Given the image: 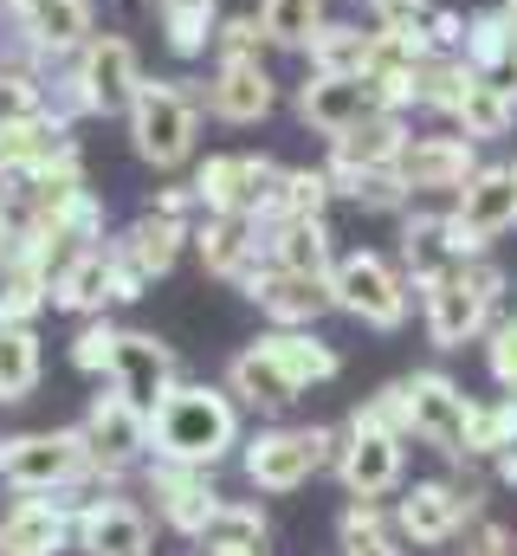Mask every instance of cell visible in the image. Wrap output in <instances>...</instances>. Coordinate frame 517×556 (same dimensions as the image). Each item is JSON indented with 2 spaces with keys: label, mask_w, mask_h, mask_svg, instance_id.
Returning a JSON list of instances; mask_svg holds the SVG:
<instances>
[{
  "label": "cell",
  "mask_w": 517,
  "mask_h": 556,
  "mask_svg": "<svg viewBox=\"0 0 517 556\" xmlns=\"http://www.w3.org/2000/svg\"><path fill=\"white\" fill-rule=\"evenodd\" d=\"M517 446V395H499L486 408H472V433H466V459H492Z\"/></svg>",
  "instance_id": "cell-42"
},
{
  "label": "cell",
  "mask_w": 517,
  "mask_h": 556,
  "mask_svg": "<svg viewBox=\"0 0 517 556\" xmlns=\"http://www.w3.org/2000/svg\"><path fill=\"white\" fill-rule=\"evenodd\" d=\"M407 124H401V111H382V117H369V124H356V130H343V137H330V155L337 162H369V168H394L401 162V149H407Z\"/></svg>",
  "instance_id": "cell-38"
},
{
  "label": "cell",
  "mask_w": 517,
  "mask_h": 556,
  "mask_svg": "<svg viewBox=\"0 0 517 556\" xmlns=\"http://www.w3.org/2000/svg\"><path fill=\"white\" fill-rule=\"evenodd\" d=\"M265 544H272V525L258 518V505H240V498H220V511L194 538V551H253V556H265Z\"/></svg>",
  "instance_id": "cell-39"
},
{
  "label": "cell",
  "mask_w": 517,
  "mask_h": 556,
  "mask_svg": "<svg viewBox=\"0 0 517 556\" xmlns=\"http://www.w3.org/2000/svg\"><path fill=\"white\" fill-rule=\"evenodd\" d=\"M0 485L78 498L85 485L98 492L104 472H98V459H91V446H85L78 427H39V433H7L0 440Z\"/></svg>",
  "instance_id": "cell-4"
},
{
  "label": "cell",
  "mask_w": 517,
  "mask_h": 556,
  "mask_svg": "<svg viewBox=\"0 0 517 556\" xmlns=\"http://www.w3.org/2000/svg\"><path fill=\"white\" fill-rule=\"evenodd\" d=\"M85 498H59V492H20L7 511H0V544L33 556H52L72 544V518H78Z\"/></svg>",
  "instance_id": "cell-25"
},
{
  "label": "cell",
  "mask_w": 517,
  "mask_h": 556,
  "mask_svg": "<svg viewBox=\"0 0 517 556\" xmlns=\"http://www.w3.org/2000/svg\"><path fill=\"white\" fill-rule=\"evenodd\" d=\"M512 181H517V162H512Z\"/></svg>",
  "instance_id": "cell-52"
},
{
  "label": "cell",
  "mask_w": 517,
  "mask_h": 556,
  "mask_svg": "<svg viewBox=\"0 0 517 556\" xmlns=\"http://www.w3.org/2000/svg\"><path fill=\"white\" fill-rule=\"evenodd\" d=\"M356 7H369V13H382V7H388V0H356Z\"/></svg>",
  "instance_id": "cell-50"
},
{
  "label": "cell",
  "mask_w": 517,
  "mask_h": 556,
  "mask_svg": "<svg viewBox=\"0 0 517 556\" xmlns=\"http://www.w3.org/2000/svg\"><path fill=\"white\" fill-rule=\"evenodd\" d=\"M227 395H234L240 408H253V415H285L304 389L272 363V350H265V343H247V350L227 363Z\"/></svg>",
  "instance_id": "cell-27"
},
{
  "label": "cell",
  "mask_w": 517,
  "mask_h": 556,
  "mask_svg": "<svg viewBox=\"0 0 517 556\" xmlns=\"http://www.w3.org/2000/svg\"><path fill=\"white\" fill-rule=\"evenodd\" d=\"M258 343L272 350V363H278L298 389H317V382H337V376H343L337 343H324L317 330H265Z\"/></svg>",
  "instance_id": "cell-31"
},
{
  "label": "cell",
  "mask_w": 517,
  "mask_h": 556,
  "mask_svg": "<svg viewBox=\"0 0 517 556\" xmlns=\"http://www.w3.org/2000/svg\"><path fill=\"white\" fill-rule=\"evenodd\" d=\"M104 382H111L117 395H129L136 408H155V402L181 382V363H175V350H168L162 337H149V330H117V350H111Z\"/></svg>",
  "instance_id": "cell-19"
},
{
  "label": "cell",
  "mask_w": 517,
  "mask_h": 556,
  "mask_svg": "<svg viewBox=\"0 0 517 556\" xmlns=\"http://www.w3.org/2000/svg\"><path fill=\"white\" fill-rule=\"evenodd\" d=\"M499 298H505V273L486 253H472V260L446 266L440 278H427L420 285V324H427L433 350L479 343L492 330V317H499Z\"/></svg>",
  "instance_id": "cell-3"
},
{
  "label": "cell",
  "mask_w": 517,
  "mask_h": 556,
  "mask_svg": "<svg viewBox=\"0 0 517 556\" xmlns=\"http://www.w3.org/2000/svg\"><path fill=\"white\" fill-rule=\"evenodd\" d=\"M188 247L201 253L207 278H227V285H247L265 266V227L247 220V214H201Z\"/></svg>",
  "instance_id": "cell-21"
},
{
  "label": "cell",
  "mask_w": 517,
  "mask_h": 556,
  "mask_svg": "<svg viewBox=\"0 0 517 556\" xmlns=\"http://www.w3.org/2000/svg\"><path fill=\"white\" fill-rule=\"evenodd\" d=\"M201 91L181 85V78H142L136 104L124 111V130H129V149L149 162V168H181L194 162V142H201Z\"/></svg>",
  "instance_id": "cell-5"
},
{
  "label": "cell",
  "mask_w": 517,
  "mask_h": 556,
  "mask_svg": "<svg viewBox=\"0 0 517 556\" xmlns=\"http://www.w3.org/2000/svg\"><path fill=\"white\" fill-rule=\"evenodd\" d=\"M324 175H330L337 201H356V207H369V214L407 207V188H401L394 168H369V162H337V155H324Z\"/></svg>",
  "instance_id": "cell-34"
},
{
  "label": "cell",
  "mask_w": 517,
  "mask_h": 556,
  "mask_svg": "<svg viewBox=\"0 0 517 556\" xmlns=\"http://www.w3.org/2000/svg\"><path fill=\"white\" fill-rule=\"evenodd\" d=\"M499 13H505V20L517 26V0H499Z\"/></svg>",
  "instance_id": "cell-49"
},
{
  "label": "cell",
  "mask_w": 517,
  "mask_h": 556,
  "mask_svg": "<svg viewBox=\"0 0 517 556\" xmlns=\"http://www.w3.org/2000/svg\"><path fill=\"white\" fill-rule=\"evenodd\" d=\"M401 402H407V433L414 440H427L433 453H446V459H466V433H472V395L453 382V376H440V369H414V376H401Z\"/></svg>",
  "instance_id": "cell-12"
},
{
  "label": "cell",
  "mask_w": 517,
  "mask_h": 556,
  "mask_svg": "<svg viewBox=\"0 0 517 556\" xmlns=\"http://www.w3.org/2000/svg\"><path fill=\"white\" fill-rule=\"evenodd\" d=\"M0 13L13 26V52L33 59V65H65L98 33L91 0H0Z\"/></svg>",
  "instance_id": "cell-11"
},
{
  "label": "cell",
  "mask_w": 517,
  "mask_h": 556,
  "mask_svg": "<svg viewBox=\"0 0 517 556\" xmlns=\"http://www.w3.org/2000/svg\"><path fill=\"white\" fill-rule=\"evenodd\" d=\"M188 220H168V214H155V207H142L136 220H129L124 233L111 240V260H117V304L129 298H142L149 285L162 273H175V260H181V247H188Z\"/></svg>",
  "instance_id": "cell-13"
},
{
  "label": "cell",
  "mask_w": 517,
  "mask_h": 556,
  "mask_svg": "<svg viewBox=\"0 0 517 556\" xmlns=\"http://www.w3.org/2000/svg\"><path fill=\"white\" fill-rule=\"evenodd\" d=\"M401 446H407V440H401L394 427H382L369 408H356V415L343 420L337 459H330L337 479H343V492H350V498H376V505L394 498V492H401V466H407Z\"/></svg>",
  "instance_id": "cell-9"
},
{
  "label": "cell",
  "mask_w": 517,
  "mask_h": 556,
  "mask_svg": "<svg viewBox=\"0 0 517 556\" xmlns=\"http://www.w3.org/2000/svg\"><path fill=\"white\" fill-rule=\"evenodd\" d=\"M278 181V162L253 155V149H220L194 168V194H201V214H265V194Z\"/></svg>",
  "instance_id": "cell-14"
},
{
  "label": "cell",
  "mask_w": 517,
  "mask_h": 556,
  "mask_svg": "<svg viewBox=\"0 0 517 556\" xmlns=\"http://www.w3.org/2000/svg\"><path fill=\"white\" fill-rule=\"evenodd\" d=\"M453 124H459L466 142H499V137H512V124H517V98H505L499 85H486L472 72L466 91H459V104H453Z\"/></svg>",
  "instance_id": "cell-32"
},
{
  "label": "cell",
  "mask_w": 517,
  "mask_h": 556,
  "mask_svg": "<svg viewBox=\"0 0 517 556\" xmlns=\"http://www.w3.org/2000/svg\"><path fill=\"white\" fill-rule=\"evenodd\" d=\"M466 78H472L466 52H427V59H420V72H414V104H420V111L453 117V104H459Z\"/></svg>",
  "instance_id": "cell-41"
},
{
  "label": "cell",
  "mask_w": 517,
  "mask_h": 556,
  "mask_svg": "<svg viewBox=\"0 0 517 556\" xmlns=\"http://www.w3.org/2000/svg\"><path fill=\"white\" fill-rule=\"evenodd\" d=\"M369 46H376V26H356V20H324L304 46V65L311 72H369Z\"/></svg>",
  "instance_id": "cell-35"
},
{
  "label": "cell",
  "mask_w": 517,
  "mask_h": 556,
  "mask_svg": "<svg viewBox=\"0 0 517 556\" xmlns=\"http://www.w3.org/2000/svg\"><path fill=\"white\" fill-rule=\"evenodd\" d=\"M453 220H459V240H466L472 253H486L499 233H512V227H517V181H512V168L479 162V168L466 175V188L453 194Z\"/></svg>",
  "instance_id": "cell-18"
},
{
  "label": "cell",
  "mask_w": 517,
  "mask_h": 556,
  "mask_svg": "<svg viewBox=\"0 0 517 556\" xmlns=\"http://www.w3.org/2000/svg\"><path fill=\"white\" fill-rule=\"evenodd\" d=\"M111 350H117V324H111V317H85L78 337H72V363H78L85 376H104V369H111Z\"/></svg>",
  "instance_id": "cell-45"
},
{
  "label": "cell",
  "mask_w": 517,
  "mask_h": 556,
  "mask_svg": "<svg viewBox=\"0 0 517 556\" xmlns=\"http://www.w3.org/2000/svg\"><path fill=\"white\" fill-rule=\"evenodd\" d=\"M459 260H472V247L459 240L453 207H414L401 220V273H407V285H427V278H440Z\"/></svg>",
  "instance_id": "cell-24"
},
{
  "label": "cell",
  "mask_w": 517,
  "mask_h": 556,
  "mask_svg": "<svg viewBox=\"0 0 517 556\" xmlns=\"http://www.w3.org/2000/svg\"><path fill=\"white\" fill-rule=\"evenodd\" d=\"M472 168H479V142H466V137H407L401 162H394L407 201L414 194H459Z\"/></svg>",
  "instance_id": "cell-23"
},
{
  "label": "cell",
  "mask_w": 517,
  "mask_h": 556,
  "mask_svg": "<svg viewBox=\"0 0 517 556\" xmlns=\"http://www.w3.org/2000/svg\"><path fill=\"white\" fill-rule=\"evenodd\" d=\"M330 459H337V433L330 427H258L247 440V453H240L247 479L258 492H272V498L311 485Z\"/></svg>",
  "instance_id": "cell-6"
},
{
  "label": "cell",
  "mask_w": 517,
  "mask_h": 556,
  "mask_svg": "<svg viewBox=\"0 0 517 556\" xmlns=\"http://www.w3.org/2000/svg\"><path fill=\"white\" fill-rule=\"evenodd\" d=\"M234 446H240V402L227 395V382L220 389L214 382H175L149 408V459L214 472Z\"/></svg>",
  "instance_id": "cell-1"
},
{
  "label": "cell",
  "mask_w": 517,
  "mask_h": 556,
  "mask_svg": "<svg viewBox=\"0 0 517 556\" xmlns=\"http://www.w3.org/2000/svg\"><path fill=\"white\" fill-rule=\"evenodd\" d=\"M201 111L214 124H234V130L265 124L278 111V78L265 72V59H214L207 85H201Z\"/></svg>",
  "instance_id": "cell-16"
},
{
  "label": "cell",
  "mask_w": 517,
  "mask_h": 556,
  "mask_svg": "<svg viewBox=\"0 0 517 556\" xmlns=\"http://www.w3.org/2000/svg\"><path fill=\"white\" fill-rule=\"evenodd\" d=\"M78 433H85V446H91L104 485L124 479L136 459H149V408H136V402L117 395V389L91 395V408H85V420H78Z\"/></svg>",
  "instance_id": "cell-15"
},
{
  "label": "cell",
  "mask_w": 517,
  "mask_h": 556,
  "mask_svg": "<svg viewBox=\"0 0 517 556\" xmlns=\"http://www.w3.org/2000/svg\"><path fill=\"white\" fill-rule=\"evenodd\" d=\"M142 52L129 33H91L65 65H59V91L52 104L78 124V117H124L142 91Z\"/></svg>",
  "instance_id": "cell-2"
},
{
  "label": "cell",
  "mask_w": 517,
  "mask_h": 556,
  "mask_svg": "<svg viewBox=\"0 0 517 556\" xmlns=\"http://www.w3.org/2000/svg\"><path fill=\"white\" fill-rule=\"evenodd\" d=\"M479 492H486L479 479H420V485H407L394 498V531L407 544H420V551H440L486 511Z\"/></svg>",
  "instance_id": "cell-10"
},
{
  "label": "cell",
  "mask_w": 517,
  "mask_h": 556,
  "mask_svg": "<svg viewBox=\"0 0 517 556\" xmlns=\"http://www.w3.org/2000/svg\"><path fill=\"white\" fill-rule=\"evenodd\" d=\"M39 369H46L39 330L33 324H0V408L26 402L39 389Z\"/></svg>",
  "instance_id": "cell-37"
},
{
  "label": "cell",
  "mask_w": 517,
  "mask_h": 556,
  "mask_svg": "<svg viewBox=\"0 0 517 556\" xmlns=\"http://www.w3.org/2000/svg\"><path fill=\"white\" fill-rule=\"evenodd\" d=\"M240 291H247L258 311L272 317V330H311L324 311H337V298H330V278L285 273V266H258V273L240 285Z\"/></svg>",
  "instance_id": "cell-22"
},
{
  "label": "cell",
  "mask_w": 517,
  "mask_h": 556,
  "mask_svg": "<svg viewBox=\"0 0 517 556\" xmlns=\"http://www.w3.org/2000/svg\"><path fill=\"white\" fill-rule=\"evenodd\" d=\"M343 556H401L376 498H350V511H343Z\"/></svg>",
  "instance_id": "cell-43"
},
{
  "label": "cell",
  "mask_w": 517,
  "mask_h": 556,
  "mask_svg": "<svg viewBox=\"0 0 517 556\" xmlns=\"http://www.w3.org/2000/svg\"><path fill=\"white\" fill-rule=\"evenodd\" d=\"M492 479H499V485H517V446L492 453Z\"/></svg>",
  "instance_id": "cell-48"
},
{
  "label": "cell",
  "mask_w": 517,
  "mask_h": 556,
  "mask_svg": "<svg viewBox=\"0 0 517 556\" xmlns=\"http://www.w3.org/2000/svg\"><path fill=\"white\" fill-rule=\"evenodd\" d=\"M155 20H162V39H168L175 59H207L214 52V26H220L214 0H155Z\"/></svg>",
  "instance_id": "cell-36"
},
{
  "label": "cell",
  "mask_w": 517,
  "mask_h": 556,
  "mask_svg": "<svg viewBox=\"0 0 517 556\" xmlns=\"http://www.w3.org/2000/svg\"><path fill=\"white\" fill-rule=\"evenodd\" d=\"M479 343H486V369H492V382H499L505 395H517V311L492 317V330H486Z\"/></svg>",
  "instance_id": "cell-44"
},
{
  "label": "cell",
  "mask_w": 517,
  "mask_h": 556,
  "mask_svg": "<svg viewBox=\"0 0 517 556\" xmlns=\"http://www.w3.org/2000/svg\"><path fill=\"white\" fill-rule=\"evenodd\" d=\"M330 298H337V311H350L369 330H401L407 324V304H414V285H407V273L394 260L363 247V253H337Z\"/></svg>",
  "instance_id": "cell-7"
},
{
  "label": "cell",
  "mask_w": 517,
  "mask_h": 556,
  "mask_svg": "<svg viewBox=\"0 0 517 556\" xmlns=\"http://www.w3.org/2000/svg\"><path fill=\"white\" fill-rule=\"evenodd\" d=\"M0 556H33V551H13V544H0Z\"/></svg>",
  "instance_id": "cell-51"
},
{
  "label": "cell",
  "mask_w": 517,
  "mask_h": 556,
  "mask_svg": "<svg viewBox=\"0 0 517 556\" xmlns=\"http://www.w3.org/2000/svg\"><path fill=\"white\" fill-rule=\"evenodd\" d=\"M324 20H330L324 0H258V33H265V46H278V52H304Z\"/></svg>",
  "instance_id": "cell-40"
},
{
  "label": "cell",
  "mask_w": 517,
  "mask_h": 556,
  "mask_svg": "<svg viewBox=\"0 0 517 556\" xmlns=\"http://www.w3.org/2000/svg\"><path fill=\"white\" fill-rule=\"evenodd\" d=\"M258 52H265L258 13H220V26H214V59H258Z\"/></svg>",
  "instance_id": "cell-46"
},
{
  "label": "cell",
  "mask_w": 517,
  "mask_h": 556,
  "mask_svg": "<svg viewBox=\"0 0 517 556\" xmlns=\"http://www.w3.org/2000/svg\"><path fill=\"white\" fill-rule=\"evenodd\" d=\"M330 201H337V188H330L324 168H278V181H272L258 220H324Z\"/></svg>",
  "instance_id": "cell-33"
},
{
  "label": "cell",
  "mask_w": 517,
  "mask_h": 556,
  "mask_svg": "<svg viewBox=\"0 0 517 556\" xmlns=\"http://www.w3.org/2000/svg\"><path fill=\"white\" fill-rule=\"evenodd\" d=\"M117 304V260H111V240H98V247H78L59 278H52V311H65V317H104Z\"/></svg>",
  "instance_id": "cell-26"
},
{
  "label": "cell",
  "mask_w": 517,
  "mask_h": 556,
  "mask_svg": "<svg viewBox=\"0 0 517 556\" xmlns=\"http://www.w3.org/2000/svg\"><path fill=\"white\" fill-rule=\"evenodd\" d=\"M453 544H459L453 556H517V538L499 525V518H486V511H479V518H472Z\"/></svg>",
  "instance_id": "cell-47"
},
{
  "label": "cell",
  "mask_w": 517,
  "mask_h": 556,
  "mask_svg": "<svg viewBox=\"0 0 517 556\" xmlns=\"http://www.w3.org/2000/svg\"><path fill=\"white\" fill-rule=\"evenodd\" d=\"M258 227H265V266L330 278V266H337L330 220H258Z\"/></svg>",
  "instance_id": "cell-29"
},
{
  "label": "cell",
  "mask_w": 517,
  "mask_h": 556,
  "mask_svg": "<svg viewBox=\"0 0 517 556\" xmlns=\"http://www.w3.org/2000/svg\"><path fill=\"white\" fill-rule=\"evenodd\" d=\"M382 111H401V104H394V91H388L382 78H369V72H311L298 85V124L317 130L324 142L356 130V124H369V117H382Z\"/></svg>",
  "instance_id": "cell-8"
},
{
  "label": "cell",
  "mask_w": 517,
  "mask_h": 556,
  "mask_svg": "<svg viewBox=\"0 0 517 556\" xmlns=\"http://www.w3.org/2000/svg\"><path fill=\"white\" fill-rule=\"evenodd\" d=\"M149 7H155V0H149Z\"/></svg>",
  "instance_id": "cell-53"
},
{
  "label": "cell",
  "mask_w": 517,
  "mask_h": 556,
  "mask_svg": "<svg viewBox=\"0 0 517 556\" xmlns=\"http://www.w3.org/2000/svg\"><path fill=\"white\" fill-rule=\"evenodd\" d=\"M149 498H155V518L175 531V538H201L207 518L220 511V492L201 466H175V459H149Z\"/></svg>",
  "instance_id": "cell-20"
},
{
  "label": "cell",
  "mask_w": 517,
  "mask_h": 556,
  "mask_svg": "<svg viewBox=\"0 0 517 556\" xmlns=\"http://www.w3.org/2000/svg\"><path fill=\"white\" fill-rule=\"evenodd\" d=\"M466 65L486 78V85H499L505 98H517V26L492 7V13H472L466 20Z\"/></svg>",
  "instance_id": "cell-30"
},
{
  "label": "cell",
  "mask_w": 517,
  "mask_h": 556,
  "mask_svg": "<svg viewBox=\"0 0 517 556\" xmlns=\"http://www.w3.org/2000/svg\"><path fill=\"white\" fill-rule=\"evenodd\" d=\"M149 511L136 498H117V492H85L78 518H72V544L85 556H149Z\"/></svg>",
  "instance_id": "cell-17"
},
{
  "label": "cell",
  "mask_w": 517,
  "mask_h": 556,
  "mask_svg": "<svg viewBox=\"0 0 517 556\" xmlns=\"http://www.w3.org/2000/svg\"><path fill=\"white\" fill-rule=\"evenodd\" d=\"M72 117L52 104L46 117H26V124H0V175H26V168H46L59 155H72Z\"/></svg>",
  "instance_id": "cell-28"
}]
</instances>
